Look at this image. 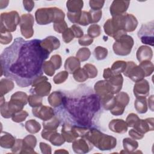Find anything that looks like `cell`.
<instances>
[{"instance_id":"obj_1","label":"cell","mask_w":154,"mask_h":154,"mask_svg":"<svg viewBox=\"0 0 154 154\" xmlns=\"http://www.w3.org/2000/svg\"><path fill=\"white\" fill-rule=\"evenodd\" d=\"M40 40L25 41L21 37L6 48L0 56L1 75L14 80L20 87L32 84L42 75V65L49 53L40 45Z\"/></svg>"},{"instance_id":"obj_2","label":"cell","mask_w":154,"mask_h":154,"mask_svg":"<svg viewBox=\"0 0 154 154\" xmlns=\"http://www.w3.org/2000/svg\"><path fill=\"white\" fill-rule=\"evenodd\" d=\"M63 103L67 107L70 114L75 118L76 122L82 126H90V122L94 113L100 108L99 97L92 93L78 99H67L64 96Z\"/></svg>"},{"instance_id":"obj_3","label":"cell","mask_w":154,"mask_h":154,"mask_svg":"<svg viewBox=\"0 0 154 154\" xmlns=\"http://www.w3.org/2000/svg\"><path fill=\"white\" fill-rule=\"evenodd\" d=\"M28 95L22 91H17L13 94L8 102L0 105L1 114L2 117L8 119L22 110L28 103Z\"/></svg>"},{"instance_id":"obj_4","label":"cell","mask_w":154,"mask_h":154,"mask_svg":"<svg viewBox=\"0 0 154 154\" xmlns=\"http://www.w3.org/2000/svg\"><path fill=\"white\" fill-rule=\"evenodd\" d=\"M64 11L57 7L40 8L35 13V19L38 25H48L51 22H58L64 20Z\"/></svg>"},{"instance_id":"obj_5","label":"cell","mask_w":154,"mask_h":154,"mask_svg":"<svg viewBox=\"0 0 154 154\" xmlns=\"http://www.w3.org/2000/svg\"><path fill=\"white\" fill-rule=\"evenodd\" d=\"M20 17L16 11L2 13L1 14L0 32H14L20 23Z\"/></svg>"},{"instance_id":"obj_6","label":"cell","mask_w":154,"mask_h":154,"mask_svg":"<svg viewBox=\"0 0 154 154\" xmlns=\"http://www.w3.org/2000/svg\"><path fill=\"white\" fill-rule=\"evenodd\" d=\"M134 43V41L131 36L124 34L115 40L112 45L113 51L117 55H128L131 52Z\"/></svg>"},{"instance_id":"obj_7","label":"cell","mask_w":154,"mask_h":154,"mask_svg":"<svg viewBox=\"0 0 154 154\" xmlns=\"http://www.w3.org/2000/svg\"><path fill=\"white\" fill-rule=\"evenodd\" d=\"M48 78L45 76H39L32 82L30 91L41 97L48 96L51 90V84L48 81Z\"/></svg>"},{"instance_id":"obj_8","label":"cell","mask_w":154,"mask_h":154,"mask_svg":"<svg viewBox=\"0 0 154 154\" xmlns=\"http://www.w3.org/2000/svg\"><path fill=\"white\" fill-rule=\"evenodd\" d=\"M34 19L31 14H23L20 16V29L22 35L25 38H29L34 34Z\"/></svg>"},{"instance_id":"obj_9","label":"cell","mask_w":154,"mask_h":154,"mask_svg":"<svg viewBox=\"0 0 154 154\" xmlns=\"http://www.w3.org/2000/svg\"><path fill=\"white\" fill-rule=\"evenodd\" d=\"M103 77L112 87L114 94L120 91L123 82V78L122 74L115 75L111 70V68H106L103 70Z\"/></svg>"},{"instance_id":"obj_10","label":"cell","mask_w":154,"mask_h":154,"mask_svg":"<svg viewBox=\"0 0 154 154\" xmlns=\"http://www.w3.org/2000/svg\"><path fill=\"white\" fill-rule=\"evenodd\" d=\"M61 135L67 143H73L76 138L81 137V127L72 125L69 122H65L62 125Z\"/></svg>"},{"instance_id":"obj_11","label":"cell","mask_w":154,"mask_h":154,"mask_svg":"<svg viewBox=\"0 0 154 154\" xmlns=\"http://www.w3.org/2000/svg\"><path fill=\"white\" fill-rule=\"evenodd\" d=\"M116 103L113 108L109 110L111 113L114 116H120L123 114L125 107L129 102V96L128 93L120 91L115 96Z\"/></svg>"},{"instance_id":"obj_12","label":"cell","mask_w":154,"mask_h":154,"mask_svg":"<svg viewBox=\"0 0 154 154\" xmlns=\"http://www.w3.org/2000/svg\"><path fill=\"white\" fill-rule=\"evenodd\" d=\"M123 74L135 82L144 79L145 77L144 73L142 69L134 61H131L126 62V67Z\"/></svg>"},{"instance_id":"obj_13","label":"cell","mask_w":154,"mask_h":154,"mask_svg":"<svg viewBox=\"0 0 154 154\" xmlns=\"http://www.w3.org/2000/svg\"><path fill=\"white\" fill-rule=\"evenodd\" d=\"M138 36L143 43L153 46V21L143 23L138 32Z\"/></svg>"},{"instance_id":"obj_14","label":"cell","mask_w":154,"mask_h":154,"mask_svg":"<svg viewBox=\"0 0 154 154\" xmlns=\"http://www.w3.org/2000/svg\"><path fill=\"white\" fill-rule=\"evenodd\" d=\"M94 90L99 99L110 95H114L112 87L106 80L98 81L94 85Z\"/></svg>"},{"instance_id":"obj_15","label":"cell","mask_w":154,"mask_h":154,"mask_svg":"<svg viewBox=\"0 0 154 154\" xmlns=\"http://www.w3.org/2000/svg\"><path fill=\"white\" fill-rule=\"evenodd\" d=\"M116 145L117 140L115 137L102 133L95 147L100 150H110L114 149Z\"/></svg>"},{"instance_id":"obj_16","label":"cell","mask_w":154,"mask_h":154,"mask_svg":"<svg viewBox=\"0 0 154 154\" xmlns=\"http://www.w3.org/2000/svg\"><path fill=\"white\" fill-rule=\"evenodd\" d=\"M41 136L43 139L50 141L52 144L55 146H60L66 141L63 135L57 132V130L49 131L43 129Z\"/></svg>"},{"instance_id":"obj_17","label":"cell","mask_w":154,"mask_h":154,"mask_svg":"<svg viewBox=\"0 0 154 154\" xmlns=\"http://www.w3.org/2000/svg\"><path fill=\"white\" fill-rule=\"evenodd\" d=\"M32 112L35 117L43 121L48 120L55 116L53 108L46 105H41L38 107L33 108Z\"/></svg>"},{"instance_id":"obj_18","label":"cell","mask_w":154,"mask_h":154,"mask_svg":"<svg viewBox=\"0 0 154 154\" xmlns=\"http://www.w3.org/2000/svg\"><path fill=\"white\" fill-rule=\"evenodd\" d=\"M93 145L86 138L82 137L79 140H75L72 143V149L76 153L83 154L89 152L93 148Z\"/></svg>"},{"instance_id":"obj_19","label":"cell","mask_w":154,"mask_h":154,"mask_svg":"<svg viewBox=\"0 0 154 154\" xmlns=\"http://www.w3.org/2000/svg\"><path fill=\"white\" fill-rule=\"evenodd\" d=\"M129 1H113L109 8V11L112 17L125 14L129 6Z\"/></svg>"},{"instance_id":"obj_20","label":"cell","mask_w":154,"mask_h":154,"mask_svg":"<svg viewBox=\"0 0 154 154\" xmlns=\"http://www.w3.org/2000/svg\"><path fill=\"white\" fill-rule=\"evenodd\" d=\"M150 85L144 79L136 82L134 86L133 92L136 97H146L149 94Z\"/></svg>"},{"instance_id":"obj_21","label":"cell","mask_w":154,"mask_h":154,"mask_svg":"<svg viewBox=\"0 0 154 154\" xmlns=\"http://www.w3.org/2000/svg\"><path fill=\"white\" fill-rule=\"evenodd\" d=\"M138 20L133 14L125 13L122 15L123 29L127 33L134 31L138 25Z\"/></svg>"},{"instance_id":"obj_22","label":"cell","mask_w":154,"mask_h":154,"mask_svg":"<svg viewBox=\"0 0 154 154\" xmlns=\"http://www.w3.org/2000/svg\"><path fill=\"white\" fill-rule=\"evenodd\" d=\"M153 120L154 119L153 117L140 119L133 128L141 134L144 135V134L149 131H153Z\"/></svg>"},{"instance_id":"obj_23","label":"cell","mask_w":154,"mask_h":154,"mask_svg":"<svg viewBox=\"0 0 154 154\" xmlns=\"http://www.w3.org/2000/svg\"><path fill=\"white\" fill-rule=\"evenodd\" d=\"M37 144V138L33 135H28L23 139L22 147L20 153H37L34 150Z\"/></svg>"},{"instance_id":"obj_24","label":"cell","mask_w":154,"mask_h":154,"mask_svg":"<svg viewBox=\"0 0 154 154\" xmlns=\"http://www.w3.org/2000/svg\"><path fill=\"white\" fill-rule=\"evenodd\" d=\"M40 45L45 51L51 54L53 51L60 48V42L57 37L50 35L41 40Z\"/></svg>"},{"instance_id":"obj_25","label":"cell","mask_w":154,"mask_h":154,"mask_svg":"<svg viewBox=\"0 0 154 154\" xmlns=\"http://www.w3.org/2000/svg\"><path fill=\"white\" fill-rule=\"evenodd\" d=\"M109 129L117 134H124L128 131V125L126 122L123 119H113L111 120L108 125Z\"/></svg>"},{"instance_id":"obj_26","label":"cell","mask_w":154,"mask_h":154,"mask_svg":"<svg viewBox=\"0 0 154 154\" xmlns=\"http://www.w3.org/2000/svg\"><path fill=\"white\" fill-rule=\"evenodd\" d=\"M136 57L140 63L144 61H150L153 57L152 49L148 46H141L137 51Z\"/></svg>"},{"instance_id":"obj_27","label":"cell","mask_w":154,"mask_h":154,"mask_svg":"<svg viewBox=\"0 0 154 154\" xmlns=\"http://www.w3.org/2000/svg\"><path fill=\"white\" fill-rule=\"evenodd\" d=\"M16 139L10 133L2 132L0 137V146L2 148L11 149L16 143Z\"/></svg>"},{"instance_id":"obj_28","label":"cell","mask_w":154,"mask_h":154,"mask_svg":"<svg viewBox=\"0 0 154 154\" xmlns=\"http://www.w3.org/2000/svg\"><path fill=\"white\" fill-rule=\"evenodd\" d=\"M81 67L80 61L75 57H69L64 63V69L70 74H73Z\"/></svg>"},{"instance_id":"obj_29","label":"cell","mask_w":154,"mask_h":154,"mask_svg":"<svg viewBox=\"0 0 154 154\" xmlns=\"http://www.w3.org/2000/svg\"><path fill=\"white\" fill-rule=\"evenodd\" d=\"M63 99L64 96L61 92L60 91H55L49 96L48 100L52 106L58 107L63 104Z\"/></svg>"},{"instance_id":"obj_30","label":"cell","mask_w":154,"mask_h":154,"mask_svg":"<svg viewBox=\"0 0 154 154\" xmlns=\"http://www.w3.org/2000/svg\"><path fill=\"white\" fill-rule=\"evenodd\" d=\"M123 146L125 153H133L138 148V143L131 138H125L123 140Z\"/></svg>"},{"instance_id":"obj_31","label":"cell","mask_w":154,"mask_h":154,"mask_svg":"<svg viewBox=\"0 0 154 154\" xmlns=\"http://www.w3.org/2000/svg\"><path fill=\"white\" fill-rule=\"evenodd\" d=\"M84 6V2L81 0H69L66 2L68 12L76 13L81 11Z\"/></svg>"},{"instance_id":"obj_32","label":"cell","mask_w":154,"mask_h":154,"mask_svg":"<svg viewBox=\"0 0 154 154\" xmlns=\"http://www.w3.org/2000/svg\"><path fill=\"white\" fill-rule=\"evenodd\" d=\"M14 87V82L8 78H2L0 81V94L1 96L8 93L12 90Z\"/></svg>"},{"instance_id":"obj_33","label":"cell","mask_w":154,"mask_h":154,"mask_svg":"<svg viewBox=\"0 0 154 154\" xmlns=\"http://www.w3.org/2000/svg\"><path fill=\"white\" fill-rule=\"evenodd\" d=\"M136 111L140 114H144L147 111V102L146 97H136L134 102Z\"/></svg>"},{"instance_id":"obj_34","label":"cell","mask_w":154,"mask_h":154,"mask_svg":"<svg viewBox=\"0 0 154 154\" xmlns=\"http://www.w3.org/2000/svg\"><path fill=\"white\" fill-rule=\"evenodd\" d=\"M25 128L28 132L35 134L38 132L41 129V125L35 120L31 119L25 122Z\"/></svg>"},{"instance_id":"obj_35","label":"cell","mask_w":154,"mask_h":154,"mask_svg":"<svg viewBox=\"0 0 154 154\" xmlns=\"http://www.w3.org/2000/svg\"><path fill=\"white\" fill-rule=\"evenodd\" d=\"M43 126L44 129L49 131H56L60 125V120L57 117L54 116L52 119L43 122Z\"/></svg>"},{"instance_id":"obj_36","label":"cell","mask_w":154,"mask_h":154,"mask_svg":"<svg viewBox=\"0 0 154 154\" xmlns=\"http://www.w3.org/2000/svg\"><path fill=\"white\" fill-rule=\"evenodd\" d=\"M126 67V62L123 60H118L115 61L111 67V70L115 75L121 74L122 72H124Z\"/></svg>"},{"instance_id":"obj_37","label":"cell","mask_w":154,"mask_h":154,"mask_svg":"<svg viewBox=\"0 0 154 154\" xmlns=\"http://www.w3.org/2000/svg\"><path fill=\"white\" fill-rule=\"evenodd\" d=\"M139 66L143 70L145 75V77L151 75L154 70L153 64L150 61H142L140 63Z\"/></svg>"},{"instance_id":"obj_38","label":"cell","mask_w":154,"mask_h":154,"mask_svg":"<svg viewBox=\"0 0 154 154\" xmlns=\"http://www.w3.org/2000/svg\"><path fill=\"white\" fill-rule=\"evenodd\" d=\"M93 55L97 60H103L105 59L108 55V49L102 46H97L95 48Z\"/></svg>"},{"instance_id":"obj_39","label":"cell","mask_w":154,"mask_h":154,"mask_svg":"<svg viewBox=\"0 0 154 154\" xmlns=\"http://www.w3.org/2000/svg\"><path fill=\"white\" fill-rule=\"evenodd\" d=\"M91 55V52L87 48H80L76 54V57L80 61H85L88 60Z\"/></svg>"},{"instance_id":"obj_40","label":"cell","mask_w":154,"mask_h":154,"mask_svg":"<svg viewBox=\"0 0 154 154\" xmlns=\"http://www.w3.org/2000/svg\"><path fill=\"white\" fill-rule=\"evenodd\" d=\"M42 97L35 94H31L28 97L29 105L32 108H35L42 105Z\"/></svg>"},{"instance_id":"obj_41","label":"cell","mask_w":154,"mask_h":154,"mask_svg":"<svg viewBox=\"0 0 154 154\" xmlns=\"http://www.w3.org/2000/svg\"><path fill=\"white\" fill-rule=\"evenodd\" d=\"M74 79L78 82H83L85 81L88 78V76L85 70L82 68H79L73 73Z\"/></svg>"},{"instance_id":"obj_42","label":"cell","mask_w":154,"mask_h":154,"mask_svg":"<svg viewBox=\"0 0 154 154\" xmlns=\"http://www.w3.org/2000/svg\"><path fill=\"white\" fill-rule=\"evenodd\" d=\"M42 69H43V72L46 75H47L49 76H53L54 75L55 71L56 70L54 64L52 63V62L50 60L44 61V63H43V65H42Z\"/></svg>"},{"instance_id":"obj_43","label":"cell","mask_w":154,"mask_h":154,"mask_svg":"<svg viewBox=\"0 0 154 154\" xmlns=\"http://www.w3.org/2000/svg\"><path fill=\"white\" fill-rule=\"evenodd\" d=\"M88 35L91 38H96L99 36L101 34L100 26L97 24H92L87 29Z\"/></svg>"},{"instance_id":"obj_44","label":"cell","mask_w":154,"mask_h":154,"mask_svg":"<svg viewBox=\"0 0 154 154\" xmlns=\"http://www.w3.org/2000/svg\"><path fill=\"white\" fill-rule=\"evenodd\" d=\"M83 69L87 72L88 76V78H94L97 75V72H98L97 69L92 64H90V63L85 64L84 66Z\"/></svg>"},{"instance_id":"obj_45","label":"cell","mask_w":154,"mask_h":154,"mask_svg":"<svg viewBox=\"0 0 154 154\" xmlns=\"http://www.w3.org/2000/svg\"><path fill=\"white\" fill-rule=\"evenodd\" d=\"M68 76V72H67L66 70L61 71L54 77L53 81L55 84H60L63 83L67 79Z\"/></svg>"},{"instance_id":"obj_46","label":"cell","mask_w":154,"mask_h":154,"mask_svg":"<svg viewBox=\"0 0 154 154\" xmlns=\"http://www.w3.org/2000/svg\"><path fill=\"white\" fill-rule=\"evenodd\" d=\"M28 116V112H26L25 110H22L20 111H19L14 114L11 117V119L14 122L20 123L23 122Z\"/></svg>"},{"instance_id":"obj_47","label":"cell","mask_w":154,"mask_h":154,"mask_svg":"<svg viewBox=\"0 0 154 154\" xmlns=\"http://www.w3.org/2000/svg\"><path fill=\"white\" fill-rule=\"evenodd\" d=\"M90 23H91V17H90L89 12L85 11H82L80 19L78 24H79L82 26H87Z\"/></svg>"},{"instance_id":"obj_48","label":"cell","mask_w":154,"mask_h":154,"mask_svg":"<svg viewBox=\"0 0 154 154\" xmlns=\"http://www.w3.org/2000/svg\"><path fill=\"white\" fill-rule=\"evenodd\" d=\"M74 37H75V35L71 28H67L62 33V38L66 43H70L72 40H73Z\"/></svg>"},{"instance_id":"obj_49","label":"cell","mask_w":154,"mask_h":154,"mask_svg":"<svg viewBox=\"0 0 154 154\" xmlns=\"http://www.w3.org/2000/svg\"><path fill=\"white\" fill-rule=\"evenodd\" d=\"M88 12L90 15L91 23H97L102 17V11L101 10H90Z\"/></svg>"},{"instance_id":"obj_50","label":"cell","mask_w":154,"mask_h":154,"mask_svg":"<svg viewBox=\"0 0 154 154\" xmlns=\"http://www.w3.org/2000/svg\"><path fill=\"white\" fill-rule=\"evenodd\" d=\"M53 27L55 31L58 33H63L67 28H68L67 24L64 20L61 22L54 23Z\"/></svg>"},{"instance_id":"obj_51","label":"cell","mask_w":154,"mask_h":154,"mask_svg":"<svg viewBox=\"0 0 154 154\" xmlns=\"http://www.w3.org/2000/svg\"><path fill=\"white\" fill-rule=\"evenodd\" d=\"M140 120L138 116L134 113H130L126 117V122L129 127H134L137 122Z\"/></svg>"},{"instance_id":"obj_52","label":"cell","mask_w":154,"mask_h":154,"mask_svg":"<svg viewBox=\"0 0 154 154\" xmlns=\"http://www.w3.org/2000/svg\"><path fill=\"white\" fill-rule=\"evenodd\" d=\"M105 4V1H97L90 0L89 1V5L91 10H100L103 7Z\"/></svg>"},{"instance_id":"obj_53","label":"cell","mask_w":154,"mask_h":154,"mask_svg":"<svg viewBox=\"0 0 154 154\" xmlns=\"http://www.w3.org/2000/svg\"><path fill=\"white\" fill-rule=\"evenodd\" d=\"M0 43L2 45H7L9 44L13 39V36L10 32H0Z\"/></svg>"},{"instance_id":"obj_54","label":"cell","mask_w":154,"mask_h":154,"mask_svg":"<svg viewBox=\"0 0 154 154\" xmlns=\"http://www.w3.org/2000/svg\"><path fill=\"white\" fill-rule=\"evenodd\" d=\"M93 42V38L90 37L88 34L84 35L78 40V43L81 46H87L91 45Z\"/></svg>"},{"instance_id":"obj_55","label":"cell","mask_w":154,"mask_h":154,"mask_svg":"<svg viewBox=\"0 0 154 154\" xmlns=\"http://www.w3.org/2000/svg\"><path fill=\"white\" fill-rule=\"evenodd\" d=\"M81 11H78L76 13H71V12H67V16L68 19L73 23H78V22L80 19Z\"/></svg>"},{"instance_id":"obj_56","label":"cell","mask_w":154,"mask_h":154,"mask_svg":"<svg viewBox=\"0 0 154 154\" xmlns=\"http://www.w3.org/2000/svg\"><path fill=\"white\" fill-rule=\"evenodd\" d=\"M50 61L54 64L56 70H58L61 67V64H62V60H61V57L60 55L55 54L52 55L50 58Z\"/></svg>"},{"instance_id":"obj_57","label":"cell","mask_w":154,"mask_h":154,"mask_svg":"<svg viewBox=\"0 0 154 154\" xmlns=\"http://www.w3.org/2000/svg\"><path fill=\"white\" fill-rule=\"evenodd\" d=\"M23 144V139H16V143L11 148V152L14 153H20Z\"/></svg>"},{"instance_id":"obj_58","label":"cell","mask_w":154,"mask_h":154,"mask_svg":"<svg viewBox=\"0 0 154 154\" xmlns=\"http://www.w3.org/2000/svg\"><path fill=\"white\" fill-rule=\"evenodd\" d=\"M70 28L74 34L75 37L79 38L84 35V32H83L82 29L78 25L74 24V25H72Z\"/></svg>"},{"instance_id":"obj_59","label":"cell","mask_w":154,"mask_h":154,"mask_svg":"<svg viewBox=\"0 0 154 154\" xmlns=\"http://www.w3.org/2000/svg\"><path fill=\"white\" fill-rule=\"evenodd\" d=\"M129 135L134 140H141L144 137V134H141L135 129H131L129 131Z\"/></svg>"},{"instance_id":"obj_60","label":"cell","mask_w":154,"mask_h":154,"mask_svg":"<svg viewBox=\"0 0 154 154\" xmlns=\"http://www.w3.org/2000/svg\"><path fill=\"white\" fill-rule=\"evenodd\" d=\"M39 146H40V149L42 153L51 154L52 153L51 147L49 145H48V144L43 143V142H40Z\"/></svg>"},{"instance_id":"obj_61","label":"cell","mask_w":154,"mask_h":154,"mask_svg":"<svg viewBox=\"0 0 154 154\" xmlns=\"http://www.w3.org/2000/svg\"><path fill=\"white\" fill-rule=\"evenodd\" d=\"M24 8L28 12H31L34 7V2L32 1H23Z\"/></svg>"},{"instance_id":"obj_62","label":"cell","mask_w":154,"mask_h":154,"mask_svg":"<svg viewBox=\"0 0 154 154\" xmlns=\"http://www.w3.org/2000/svg\"><path fill=\"white\" fill-rule=\"evenodd\" d=\"M148 105L151 111H153V96H150L148 99Z\"/></svg>"},{"instance_id":"obj_63","label":"cell","mask_w":154,"mask_h":154,"mask_svg":"<svg viewBox=\"0 0 154 154\" xmlns=\"http://www.w3.org/2000/svg\"><path fill=\"white\" fill-rule=\"evenodd\" d=\"M68 153L69 152L64 150V149H60V150H56L55 152V153Z\"/></svg>"}]
</instances>
